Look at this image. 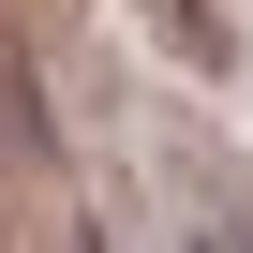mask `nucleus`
I'll use <instances>...</instances> for the list:
<instances>
[{
	"instance_id": "nucleus-1",
	"label": "nucleus",
	"mask_w": 253,
	"mask_h": 253,
	"mask_svg": "<svg viewBox=\"0 0 253 253\" xmlns=\"http://www.w3.org/2000/svg\"><path fill=\"white\" fill-rule=\"evenodd\" d=\"M209 253H253V238H209Z\"/></svg>"
}]
</instances>
